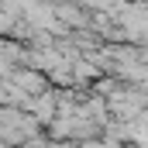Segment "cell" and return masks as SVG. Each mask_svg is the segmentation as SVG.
Returning a JSON list of instances; mask_svg holds the SVG:
<instances>
[{"label":"cell","instance_id":"6da1fadb","mask_svg":"<svg viewBox=\"0 0 148 148\" xmlns=\"http://www.w3.org/2000/svg\"><path fill=\"white\" fill-rule=\"evenodd\" d=\"M90 3H110V0H90Z\"/></svg>","mask_w":148,"mask_h":148}]
</instances>
